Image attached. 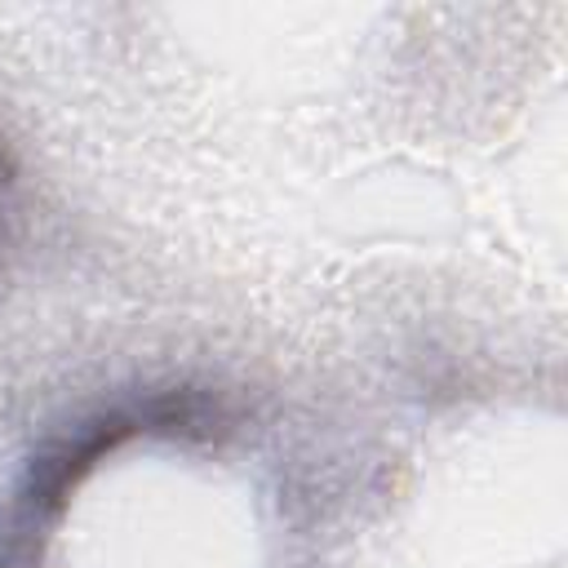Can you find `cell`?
Masks as SVG:
<instances>
[{
  "instance_id": "2",
  "label": "cell",
  "mask_w": 568,
  "mask_h": 568,
  "mask_svg": "<svg viewBox=\"0 0 568 568\" xmlns=\"http://www.w3.org/2000/svg\"><path fill=\"white\" fill-rule=\"evenodd\" d=\"M13 155L4 151L0 142V240H4V226H9V209H13Z\"/></svg>"
},
{
  "instance_id": "1",
  "label": "cell",
  "mask_w": 568,
  "mask_h": 568,
  "mask_svg": "<svg viewBox=\"0 0 568 568\" xmlns=\"http://www.w3.org/2000/svg\"><path fill=\"white\" fill-rule=\"evenodd\" d=\"M222 426V408L195 390H160L133 404L102 408L62 435L44 439L22 479L9 493V506L0 510V568H27L40 546L49 541L53 524L62 519L71 493L93 475L102 457H111L120 444L142 439V435H182V439H204Z\"/></svg>"
}]
</instances>
